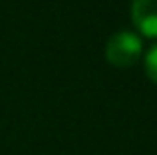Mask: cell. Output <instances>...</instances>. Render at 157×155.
Instances as JSON below:
<instances>
[{
  "mask_svg": "<svg viewBox=\"0 0 157 155\" xmlns=\"http://www.w3.org/2000/svg\"><path fill=\"white\" fill-rule=\"evenodd\" d=\"M143 44L135 32L129 30H119L111 34L105 42V58L109 64L117 68H127L135 64L141 56Z\"/></svg>",
  "mask_w": 157,
  "mask_h": 155,
  "instance_id": "1",
  "label": "cell"
},
{
  "mask_svg": "<svg viewBox=\"0 0 157 155\" xmlns=\"http://www.w3.org/2000/svg\"><path fill=\"white\" fill-rule=\"evenodd\" d=\"M131 18L145 36H157V0H131Z\"/></svg>",
  "mask_w": 157,
  "mask_h": 155,
  "instance_id": "2",
  "label": "cell"
},
{
  "mask_svg": "<svg viewBox=\"0 0 157 155\" xmlns=\"http://www.w3.org/2000/svg\"><path fill=\"white\" fill-rule=\"evenodd\" d=\"M145 70H147V76L157 84V44L149 48V52L145 54Z\"/></svg>",
  "mask_w": 157,
  "mask_h": 155,
  "instance_id": "3",
  "label": "cell"
}]
</instances>
